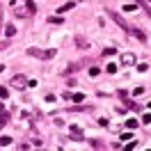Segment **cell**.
I'll return each mask as SVG.
<instances>
[{"label":"cell","mask_w":151,"mask_h":151,"mask_svg":"<svg viewBox=\"0 0 151 151\" xmlns=\"http://www.w3.org/2000/svg\"><path fill=\"white\" fill-rule=\"evenodd\" d=\"M9 85L14 87V89H25V87H28V78H25V76H14Z\"/></svg>","instance_id":"1"},{"label":"cell","mask_w":151,"mask_h":151,"mask_svg":"<svg viewBox=\"0 0 151 151\" xmlns=\"http://www.w3.org/2000/svg\"><path fill=\"white\" fill-rule=\"evenodd\" d=\"M131 64H135V55H133V53H124L122 55V66H131Z\"/></svg>","instance_id":"2"},{"label":"cell","mask_w":151,"mask_h":151,"mask_svg":"<svg viewBox=\"0 0 151 151\" xmlns=\"http://www.w3.org/2000/svg\"><path fill=\"white\" fill-rule=\"evenodd\" d=\"M73 7H76V2H66V5H62V7L57 9V14H60V16H64L66 12H69V9H73Z\"/></svg>","instance_id":"3"},{"label":"cell","mask_w":151,"mask_h":151,"mask_svg":"<svg viewBox=\"0 0 151 151\" xmlns=\"http://www.w3.org/2000/svg\"><path fill=\"white\" fill-rule=\"evenodd\" d=\"M28 55H32V57H41V60H44V50H39V48H28Z\"/></svg>","instance_id":"4"},{"label":"cell","mask_w":151,"mask_h":151,"mask_svg":"<svg viewBox=\"0 0 151 151\" xmlns=\"http://www.w3.org/2000/svg\"><path fill=\"white\" fill-rule=\"evenodd\" d=\"M9 144H12L9 135H2V137H0V147H9Z\"/></svg>","instance_id":"5"},{"label":"cell","mask_w":151,"mask_h":151,"mask_svg":"<svg viewBox=\"0 0 151 151\" xmlns=\"http://www.w3.org/2000/svg\"><path fill=\"white\" fill-rule=\"evenodd\" d=\"M137 119H128V122H126V128H128V131H133V128H137Z\"/></svg>","instance_id":"6"},{"label":"cell","mask_w":151,"mask_h":151,"mask_svg":"<svg viewBox=\"0 0 151 151\" xmlns=\"http://www.w3.org/2000/svg\"><path fill=\"white\" fill-rule=\"evenodd\" d=\"M5 35H7V37H14V35H16V28H14V25H7V28H5Z\"/></svg>","instance_id":"7"},{"label":"cell","mask_w":151,"mask_h":151,"mask_svg":"<svg viewBox=\"0 0 151 151\" xmlns=\"http://www.w3.org/2000/svg\"><path fill=\"white\" fill-rule=\"evenodd\" d=\"M25 9H28L30 14H35V9H37V7H35V2H32V0H28V2H25Z\"/></svg>","instance_id":"8"},{"label":"cell","mask_w":151,"mask_h":151,"mask_svg":"<svg viewBox=\"0 0 151 151\" xmlns=\"http://www.w3.org/2000/svg\"><path fill=\"white\" fill-rule=\"evenodd\" d=\"M117 69H119V66H117V64H112V62L105 66V71H108V73H117Z\"/></svg>","instance_id":"9"},{"label":"cell","mask_w":151,"mask_h":151,"mask_svg":"<svg viewBox=\"0 0 151 151\" xmlns=\"http://www.w3.org/2000/svg\"><path fill=\"white\" fill-rule=\"evenodd\" d=\"M99 73H101V69H99V66H89V76H92V78H96Z\"/></svg>","instance_id":"10"},{"label":"cell","mask_w":151,"mask_h":151,"mask_svg":"<svg viewBox=\"0 0 151 151\" xmlns=\"http://www.w3.org/2000/svg\"><path fill=\"white\" fill-rule=\"evenodd\" d=\"M85 99V94H71V101H76V103H80Z\"/></svg>","instance_id":"11"},{"label":"cell","mask_w":151,"mask_h":151,"mask_svg":"<svg viewBox=\"0 0 151 151\" xmlns=\"http://www.w3.org/2000/svg\"><path fill=\"white\" fill-rule=\"evenodd\" d=\"M9 96V89L7 87H0V99H7Z\"/></svg>","instance_id":"12"},{"label":"cell","mask_w":151,"mask_h":151,"mask_svg":"<svg viewBox=\"0 0 151 151\" xmlns=\"http://www.w3.org/2000/svg\"><path fill=\"white\" fill-rule=\"evenodd\" d=\"M114 53H117V50H114V48H105V50H103V55H105V57H112Z\"/></svg>","instance_id":"13"},{"label":"cell","mask_w":151,"mask_h":151,"mask_svg":"<svg viewBox=\"0 0 151 151\" xmlns=\"http://www.w3.org/2000/svg\"><path fill=\"white\" fill-rule=\"evenodd\" d=\"M122 9H124V12H137V7H135V5H124Z\"/></svg>","instance_id":"14"},{"label":"cell","mask_w":151,"mask_h":151,"mask_svg":"<svg viewBox=\"0 0 151 151\" xmlns=\"http://www.w3.org/2000/svg\"><path fill=\"white\" fill-rule=\"evenodd\" d=\"M142 124H151V112H147L144 117H142Z\"/></svg>","instance_id":"15"},{"label":"cell","mask_w":151,"mask_h":151,"mask_svg":"<svg viewBox=\"0 0 151 151\" xmlns=\"http://www.w3.org/2000/svg\"><path fill=\"white\" fill-rule=\"evenodd\" d=\"M133 94H135V96H140V94H144V87H135V89H133Z\"/></svg>","instance_id":"16"},{"label":"cell","mask_w":151,"mask_h":151,"mask_svg":"<svg viewBox=\"0 0 151 151\" xmlns=\"http://www.w3.org/2000/svg\"><path fill=\"white\" fill-rule=\"evenodd\" d=\"M60 21H62L60 16H50V19H48V23H60Z\"/></svg>","instance_id":"17"},{"label":"cell","mask_w":151,"mask_h":151,"mask_svg":"<svg viewBox=\"0 0 151 151\" xmlns=\"http://www.w3.org/2000/svg\"><path fill=\"white\" fill-rule=\"evenodd\" d=\"M0 21H2V9H0Z\"/></svg>","instance_id":"18"}]
</instances>
